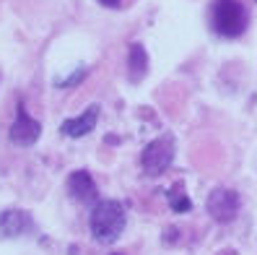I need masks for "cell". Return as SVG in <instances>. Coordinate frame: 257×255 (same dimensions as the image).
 <instances>
[{"instance_id":"obj_6","label":"cell","mask_w":257,"mask_h":255,"mask_svg":"<svg viewBox=\"0 0 257 255\" xmlns=\"http://www.w3.org/2000/svg\"><path fill=\"white\" fill-rule=\"evenodd\" d=\"M65 190H68V196L75 201V203H83V206H94L99 203V188L94 183V177L88 169H75L68 175L65 180Z\"/></svg>"},{"instance_id":"obj_11","label":"cell","mask_w":257,"mask_h":255,"mask_svg":"<svg viewBox=\"0 0 257 255\" xmlns=\"http://www.w3.org/2000/svg\"><path fill=\"white\" fill-rule=\"evenodd\" d=\"M99 6H104V8H125V6H130L133 0H96Z\"/></svg>"},{"instance_id":"obj_7","label":"cell","mask_w":257,"mask_h":255,"mask_svg":"<svg viewBox=\"0 0 257 255\" xmlns=\"http://www.w3.org/2000/svg\"><path fill=\"white\" fill-rule=\"evenodd\" d=\"M32 229H34V219L21 208H8V211L0 214V239L26 237Z\"/></svg>"},{"instance_id":"obj_10","label":"cell","mask_w":257,"mask_h":255,"mask_svg":"<svg viewBox=\"0 0 257 255\" xmlns=\"http://www.w3.org/2000/svg\"><path fill=\"white\" fill-rule=\"evenodd\" d=\"M169 201H172V208H174V211H190V198H182V196L177 198V190L169 193Z\"/></svg>"},{"instance_id":"obj_3","label":"cell","mask_w":257,"mask_h":255,"mask_svg":"<svg viewBox=\"0 0 257 255\" xmlns=\"http://www.w3.org/2000/svg\"><path fill=\"white\" fill-rule=\"evenodd\" d=\"M172 159H174V138L159 136L141 151V169L146 177H159L169 169Z\"/></svg>"},{"instance_id":"obj_12","label":"cell","mask_w":257,"mask_h":255,"mask_svg":"<svg viewBox=\"0 0 257 255\" xmlns=\"http://www.w3.org/2000/svg\"><path fill=\"white\" fill-rule=\"evenodd\" d=\"M81 76H86V68H81L78 73H73L68 81H57V86H73V83H78V81H81Z\"/></svg>"},{"instance_id":"obj_9","label":"cell","mask_w":257,"mask_h":255,"mask_svg":"<svg viewBox=\"0 0 257 255\" xmlns=\"http://www.w3.org/2000/svg\"><path fill=\"white\" fill-rule=\"evenodd\" d=\"M148 70V55H146V47L143 44H130V52H127V76L133 83H138Z\"/></svg>"},{"instance_id":"obj_8","label":"cell","mask_w":257,"mask_h":255,"mask_svg":"<svg viewBox=\"0 0 257 255\" xmlns=\"http://www.w3.org/2000/svg\"><path fill=\"white\" fill-rule=\"evenodd\" d=\"M99 115H101V107H99V104H91V107L83 110L81 115L65 120V123L60 125V133L68 136V138H83V136H88V133L96 128Z\"/></svg>"},{"instance_id":"obj_5","label":"cell","mask_w":257,"mask_h":255,"mask_svg":"<svg viewBox=\"0 0 257 255\" xmlns=\"http://www.w3.org/2000/svg\"><path fill=\"white\" fill-rule=\"evenodd\" d=\"M39 136H42V123L29 115L24 102H19L16 104V117H13L11 130H8L11 143L13 146H34L39 141Z\"/></svg>"},{"instance_id":"obj_2","label":"cell","mask_w":257,"mask_h":255,"mask_svg":"<svg viewBox=\"0 0 257 255\" xmlns=\"http://www.w3.org/2000/svg\"><path fill=\"white\" fill-rule=\"evenodd\" d=\"M127 224V214L125 206L119 201H99L91 206V214H88V229H91V237L99 245H114L125 232Z\"/></svg>"},{"instance_id":"obj_4","label":"cell","mask_w":257,"mask_h":255,"mask_svg":"<svg viewBox=\"0 0 257 255\" xmlns=\"http://www.w3.org/2000/svg\"><path fill=\"white\" fill-rule=\"evenodd\" d=\"M239 206H241V198H239V193L231 190V188H216V190H210V196H208V214L213 221L218 224H229L236 219L239 214Z\"/></svg>"},{"instance_id":"obj_1","label":"cell","mask_w":257,"mask_h":255,"mask_svg":"<svg viewBox=\"0 0 257 255\" xmlns=\"http://www.w3.org/2000/svg\"><path fill=\"white\" fill-rule=\"evenodd\" d=\"M208 26L221 39H239L249 29V11L241 0H210Z\"/></svg>"}]
</instances>
